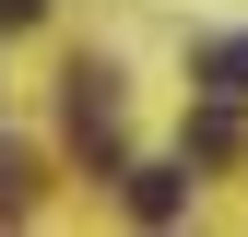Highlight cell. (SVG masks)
I'll use <instances>...</instances> for the list:
<instances>
[{
	"instance_id": "cell-1",
	"label": "cell",
	"mask_w": 248,
	"mask_h": 237,
	"mask_svg": "<svg viewBox=\"0 0 248 237\" xmlns=\"http://www.w3.org/2000/svg\"><path fill=\"white\" fill-rule=\"evenodd\" d=\"M71 142L83 154H118V71H95V59L71 71Z\"/></svg>"
},
{
	"instance_id": "cell-2",
	"label": "cell",
	"mask_w": 248,
	"mask_h": 237,
	"mask_svg": "<svg viewBox=\"0 0 248 237\" xmlns=\"http://www.w3.org/2000/svg\"><path fill=\"white\" fill-rule=\"evenodd\" d=\"M118 178H130V214L142 225H166L177 202H189V166H118Z\"/></svg>"
},
{
	"instance_id": "cell-3",
	"label": "cell",
	"mask_w": 248,
	"mask_h": 237,
	"mask_svg": "<svg viewBox=\"0 0 248 237\" xmlns=\"http://www.w3.org/2000/svg\"><path fill=\"white\" fill-rule=\"evenodd\" d=\"M236 142H248V118H236V95H213V107H201V131H189V154H201V166H225Z\"/></svg>"
},
{
	"instance_id": "cell-4",
	"label": "cell",
	"mask_w": 248,
	"mask_h": 237,
	"mask_svg": "<svg viewBox=\"0 0 248 237\" xmlns=\"http://www.w3.org/2000/svg\"><path fill=\"white\" fill-rule=\"evenodd\" d=\"M201 95H248V36H213L201 48Z\"/></svg>"
},
{
	"instance_id": "cell-5",
	"label": "cell",
	"mask_w": 248,
	"mask_h": 237,
	"mask_svg": "<svg viewBox=\"0 0 248 237\" xmlns=\"http://www.w3.org/2000/svg\"><path fill=\"white\" fill-rule=\"evenodd\" d=\"M24 190H36V178H24V154L0 142V214H24Z\"/></svg>"
}]
</instances>
